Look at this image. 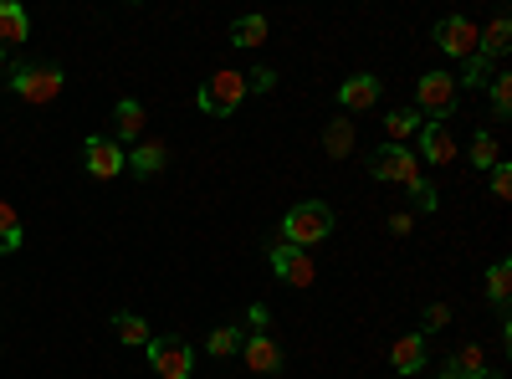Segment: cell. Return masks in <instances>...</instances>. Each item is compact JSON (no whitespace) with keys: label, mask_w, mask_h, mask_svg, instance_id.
<instances>
[{"label":"cell","mask_w":512,"mask_h":379,"mask_svg":"<svg viewBox=\"0 0 512 379\" xmlns=\"http://www.w3.org/2000/svg\"><path fill=\"white\" fill-rule=\"evenodd\" d=\"M246 98V77L241 72H216V77H210L205 82V88H200V113H236V103Z\"/></svg>","instance_id":"5"},{"label":"cell","mask_w":512,"mask_h":379,"mask_svg":"<svg viewBox=\"0 0 512 379\" xmlns=\"http://www.w3.org/2000/svg\"><path fill=\"white\" fill-rule=\"evenodd\" d=\"M410 195H415V205H420V210H436V185H431V180H420Z\"/></svg>","instance_id":"30"},{"label":"cell","mask_w":512,"mask_h":379,"mask_svg":"<svg viewBox=\"0 0 512 379\" xmlns=\"http://www.w3.org/2000/svg\"><path fill=\"white\" fill-rule=\"evenodd\" d=\"M451 323V308L446 303H431V308H425V328H446Z\"/></svg>","instance_id":"31"},{"label":"cell","mask_w":512,"mask_h":379,"mask_svg":"<svg viewBox=\"0 0 512 379\" xmlns=\"http://www.w3.org/2000/svg\"><path fill=\"white\" fill-rule=\"evenodd\" d=\"M113 134H118V139H139V134H144V103H134V98L118 103V113H113Z\"/></svg>","instance_id":"15"},{"label":"cell","mask_w":512,"mask_h":379,"mask_svg":"<svg viewBox=\"0 0 512 379\" xmlns=\"http://www.w3.org/2000/svg\"><path fill=\"white\" fill-rule=\"evenodd\" d=\"M477 26L466 21V16H446L441 26H436V47L446 52V57H477Z\"/></svg>","instance_id":"8"},{"label":"cell","mask_w":512,"mask_h":379,"mask_svg":"<svg viewBox=\"0 0 512 379\" xmlns=\"http://www.w3.org/2000/svg\"><path fill=\"white\" fill-rule=\"evenodd\" d=\"M333 231V210L323 205V200H303V205H292L287 210V221H282V241L287 246H318L323 236Z\"/></svg>","instance_id":"1"},{"label":"cell","mask_w":512,"mask_h":379,"mask_svg":"<svg viewBox=\"0 0 512 379\" xmlns=\"http://www.w3.org/2000/svg\"><path fill=\"white\" fill-rule=\"evenodd\" d=\"M410 226H415L410 216H395V221H390V231H395V236H410Z\"/></svg>","instance_id":"32"},{"label":"cell","mask_w":512,"mask_h":379,"mask_svg":"<svg viewBox=\"0 0 512 379\" xmlns=\"http://www.w3.org/2000/svg\"><path fill=\"white\" fill-rule=\"evenodd\" d=\"M21 216H16V210L6 205V200H0V251H21Z\"/></svg>","instance_id":"21"},{"label":"cell","mask_w":512,"mask_h":379,"mask_svg":"<svg viewBox=\"0 0 512 379\" xmlns=\"http://www.w3.org/2000/svg\"><path fill=\"white\" fill-rule=\"evenodd\" d=\"M420 149H425V164H451V159H456V139L441 129V123H425Z\"/></svg>","instance_id":"14"},{"label":"cell","mask_w":512,"mask_h":379,"mask_svg":"<svg viewBox=\"0 0 512 379\" xmlns=\"http://www.w3.org/2000/svg\"><path fill=\"white\" fill-rule=\"evenodd\" d=\"M390 364H395L400 374H420V369H425V339H420V333H405V339H395Z\"/></svg>","instance_id":"13"},{"label":"cell","mask_w":512,"mask_h":379,"mask_svg":"<svg viewBox=\"0 0 512 379\" xmlns=\"http://www.w3.org/2000/svg\"><path fill=\"white\" fill-rule=\"evenodd\" d=\"M487 88H492V108H497V118H507V113H512V77H492Z\"/></svg>","instance_id":"27"},{"label":"cell","mask_w":512,"mask_h":379,"mask_svg":"<svg viewBox=\"0 0 512 379\" xmlns=\"http://www.w3.org/2000/svg\"><path fill=\"white\" fill-rule=\"evenodd\" d=\"M456 88H461V82H456L451 72H425V77L415 82V113H431L436 123L451 118V108H456Z\"/></svg>","instance_id":"3"},{"label":"cell","mask_w":512,"mask_h":379,"mask_svg":"<svg viewBox=\"0 0 512 379\" xmlns=\"http://www.w3.org/2000/svg\"><path fill=\"white\" fill-rule=\"evenodd\" d=\"M231 41H236V47H262V41H267V16H241L231 26Z\"/></svg>","instance_id":"17"},{"label":"cell","mask_w":512,"mask_h":379,"mask_svg":"<svg viewBox=\"0 0 512 379\" xmlns=\"http://www.w3.org/2000/svg\"><path fill=\"white\" fill-rule=\"evenodd\" d=\"M272 272L287 282V287H313V277H318V267H313V257L303 246H272Z\"/></svg>","instance_id":"6"},{"label":"cell","mask_w":512,"mask_h":379,"mask_svg":"<svg viewBox=\"0 0 512 379\" xmlns=\"http://www.w3.org/2000/svg\"><path fill=\"white\" fill-rule=\"evenodd\" d=\"M492 195H497V200L512 195V170H507V164H492Z\"/></svg>","instance_id":"28"},{"label":"cell","mask_w":512,"mask_h":379,"mask_svg":"<svg viewBox=\"0 0 512 379\" xmlns=\"http://www.w3.org/2000/svg\"><path fill=\"white\" fill-rule=\"evenodd\" d=\"M128 164H134L139 175H159V170H164V149H159V144H139Z\"/></svg>","instance_id":"23"},{"label":"cell","mask_w":512,"mask_h":379,"mask_svg":"<svg viewBox=\"0 0 512 379\" xmlns=\"http://www.w3.org/2000/svg\"><path fill=\"white\" fill-rule=\"evenodd\" d=\"M369 175L374 180H395V185H405V190H415L425 175H420V159L405 149V144H379L374 154H369Z\"/></svg>","instance_id":"2"},{"label":"cell","mask_w":512,"mask_h":379,"mask_svg":"<svg viewBox=\"0 0 512 379\" xmlns=\"http://www.w3.org/2000/svg\"><path fill=\"white\" fill-rule=\"evenodd\" d=\"M113 333H118L123 344H134V349H149V339H154L149 323H144L139 313H118V318H113Z\"/></svg>","instance_id":"16"},{"label":"cell","mask_w":512,"mask_h":379,"mask_svg":"<svg viewBox=\"0 0 512 379\" xmlns=\"http://www.w3.org/2000/svg\"><path fill=\"white\" fill-rule=\"evenodd\" d=\"M323 149H328L333 159H344V154L354 149V123H328V134H323Z\"/></svg>","instance_id":"22"},{"label":"cell","mask_w":512,"mask_h":379,"mask_svg":"<svg viewBox=\"0 0 512 379\" xmlns=\"http://www.w3.org/2000/svg\"><path fill=\"white\" fill-rule=\"evenodd\" d=\"M149 364L159 369V379H190L195 354L180 333H164V339H149Z\"/></svg>","instance_id":"4"},{"label":"cell","mask_w":512,"mask_h":379,"mask_svg":"<svg viewBox=\"0 0 512 379\" xmlns=\"http://www.w3.org/2000/svg\"><path fill=\"white\" fill-rule=\"evenodd\" d=\"M384 129H390V144H405L415 129H425V123H420V113H415V108H400V113L384 118Z\"/></svg>","instance_id":"19"},{"label":"cell","mask_w":512,"mask_h":379,"mask_svg":"<svg viewBox=\"0 0 512 379\" xmlns=\"http://www.w3.org/2000/svg\"><path fill=\"white\" fill-rule=\"evenodd\" d=\"M272 82H277V72H272V67H256V72L246 77V93H267Z\"/></svg>","instance_id":"29"},{"label":"cell","mask_w":512,"mask_h":379,"mask_svg":"<svg viewBox=\"0 0 512 379\" xmlns=\"http://www.w3.org/2000/svg\"><path fill=\"white\" fill-rule=\"evenodd\" d=\"M338 103H344L349 113H364V108H374V103H379V77H369V72L349 77L344 88H338Z\"/></svg>","instance_id":"12"},{"label":"cell","mask_w":512,"mask_h":379,"mask_svg":"<svg viewBox=\"0 0 512 379\" xmlns=\"http://www.w3.org/2000/svg\"><path fill=\"white\" fill-rule=\"evenodd\" d=\"M482 379H487V374H482Z\"/></svg>","instance_id":"33"},{"label":"cell","mask_w":512,"mask_h":379,"mask_svg":"<svg viewBox=\"0 0 512 379\" xmlns=\"http://www.w3.org/2000/svg\"><path fill=\"white\" fill-rule=\"evenodd\" d=\"M507 292H512V262H492V272H487V298H492L497 308H507Z\"/></svg>","instance_id":"20"},{"label":"cell","mask_w":512,"mask_h":379,"mask_svg":"<svg viewBox=\"0 0 512 379\" xmlns=\"http://www.w3.org/2000/svg\"><path fill=\"white\" fill-rule=\"evenodd\" d=\"M472 164H477V170H492V164H502V154H497V139H492V134H477V144H472Z\"/></svg>","instance_id":"24"},{"label":"cell","mask_w":512,"mask_h":379,"mask_svg":"<svg viewBox=\"0 0 512 379\" xmlns=\"http://www.w3.org/2000/svg\"><path fill=\"white\" fill-rule=\"evenodd\" d=\"M11 88H16L26 103H52V98L62 93V72H57V67H26V72H16Z\"/></svg>","instance_id":"9"},{"label":"cell","mask_w":512,"mask_h":379,"mask_svg":"<svg viewBox=\"0 0 512 379\" xmlns=\"http://www.w3.org/2000/svg\"><path fill=\"white\" fill-rule=\"evenodd\" d=\"M26 36H31V16L16 6V0H0V57H6L11 47H21Z\"/></svg>","instance_id":"11"},{"label":"cell","mask_w":512,"mask_h":379,"mask_svg":"<svg viewBox=\"0 0 512 379\" xmlns=\"http://www.w3.org/2000/svg\"><path fill=\"white\" fill-rule=\"evenodd\" d=\"M241 359L251 374H277L282 369V349L277 339H267V333H251V339H241Z\"/></svg>","instance_id":"10"},{"label":"cell","mask_w":512,"mask_h":379,"mask_svg":"<svg viewBox=\"0 0 512 379\" xmlns=\"http://www.w3.org/2000/svg\"><path fill=\"white\" fill-rule=\"evenodd\" d=\"M507 36H512V26H507V16H497L492 26H487V36H477V52L492 62V57H502L507 52Z\"/></svg>","instance_id":"18"},{"label":"cell","mask_w":512,"mask_h":379,"mask_svg":"<svg viewBox=\"0 0 512 379\" xmlns=\"http://www.w3.org/2000/svg\"><path fill=\"white\" fill-rule=\"evenodd\" d=\"M82 159H88V175L93 180H113V175L128 170V154L118 149V139H103V134L82 144Z\"/></svg>","instance_id":"7"},{"label":"cell","mask_w":512,"mask_h":379,"mask_svg":"<svg viewBox=\"0 0 512 379\" xmlns=\"http://www.w3.org/2000/svg\"><path fill=\"white\" fill-rule=\"evenodd\" d=\"M236 344H241V333L236 328H216V333H210V354H216V359H226V354H236Z\"/></svg>","instance_id":"26"},{"label":"cell","mask_w":512,"mask_h":379,"mask_svg":"<svg viewBox=\"0 0 512 379\" xmlns=\"http://www.w3.org/2000/svg\"><path fill=\"white\" fill-rule=\"evenodd\" d=\"M492 82V62L477 52V57H466V88H487Z\"/></svg>","instance_id":"25"}]
</instances>
